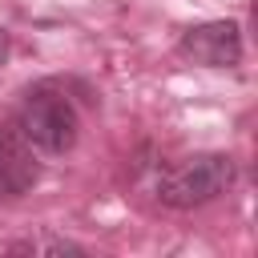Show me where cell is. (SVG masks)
Masks as SVG:
<instances>
[{"mask_svg":"<svg viewBox=\"0 0 258 258\" xmlns=\"http://www.w3.org/2000/svg\"><path fill=\"white\" fill-rule=\"evenodd\" d=\"M40 177V165L32 157V145L16 129H0V202L24 198Z\"/></svg>","mask_w":258,"mask_h":258,"instance_id":"277c9868","label":"cell"},{"mask_svg":"<svg viewBox=\"0 0 258 258\" xmlns=\"http://www.w3.org/2000/svg\"><path fill=\"white\" fill-rule=\"evenodd\" d=\"M16 133L40 149V153H69L81 137V113L77 105L52 89V85H36L24 101H20V113H16Z\"/></svg>","mask_w":258,"mask_h":258,"instance_id":"7a4b0ae2","label":"cell"},{"mask_svg":"<svg viewBox=\"0 0 258 258\" xmlns=\"http://www.w3.org/2000/svg\"><path fill=\"white\" fill-rule=\"evenodd\" d=\"M177 52L206 69H234L242 60V28L234 20H210L181 32Z\"/></svg>","mask_w":258,"mask_h":258,"instance_id":"3957f363","label":"cell"},{"mask_svg":"<svg viewBox=\"0 0 258 258\" xmlns=\"http://www.w3.org/2000/svg\"><path fill=\"white\" fill-rule=\"evenodd\" d=\"M8 60V28H0V64Z\"/></svg>","mask_w":258,"mask_h":258,"instance_id":"5b68a950","label":"cell"},{"mask_svg":"<svg viewBox=\"0 0 258 258\" xmlns=\"http://www.w3.org/2000/svg\"><path fill=\"white\" fill-rule=\"evenodd\" d=\"M234 185V157L230 153H194L161 169L157 177V202L169 210H198L214 198H222Z\"/></svg>","mask_w":258,"mask_h":258,"instance_id":"6da1fadb","label":"cell"}]
</instances>
